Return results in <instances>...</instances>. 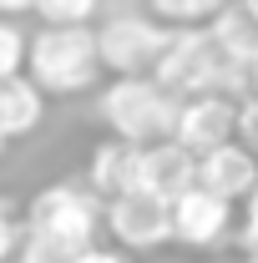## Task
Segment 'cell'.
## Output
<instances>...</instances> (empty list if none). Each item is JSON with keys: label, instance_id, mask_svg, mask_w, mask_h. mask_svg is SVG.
Instances as JSON below:
<instances>
[{"label": "cell", "instance_id": "obj_1", "mask_svg": "<svg viewBox=\"0 0 258 263\" xmlns=\"http://www.w3.org/2000/svg\"><path fill=\"white\" fill-rule=\"evenodd\" d=\"M101 223H106V202L86 182H51L26 202V233L71 253V258L97 248Z\"/></svg>", "mask_w": 258, "mask_h": 263}, {"label": "cell", "instance_id": "obj_2", "mask_svg": "<svg viewBox=\"0 0 258 263\" xmlns=\"http://www.w3.org/2000/svg\"><path fill=\"white\" fill-rule=\"evenodd\" d=\"M26 76L46 97H76L91 91L101 76V51H97V26H41L31 35V61Z\"/></svg>", "mask_w": 258, "mask_h": 263}, {"label": "cell", "instance_id": "obj_3", "mask_svg": "<svg viewBox=\"0 0 258 263\" xmlns=\"http://www.w3.org/2000/svg\"><path fill=\"white\" fill-rule=\"evenodd\" d=\"M177 117H182V101L162 91L152 76H117L112 86H101V122L122 142L162 147L177 137Z\"/></svg>", "mask_w": 258, "mask_h": 263}, {"label": "cell", "instance_id": "obj_4", "mask_svg": "<svg viewBox=\"0 0 258 263\" xmlns=\"http://www.w3.org/2000/svg\"><path fill=\"white\" fill-rule=\"evenodd\" d=\"M172 31L162 26L157 15L147 10H122V15H106L97 26V51H101V71L112 76H152L167 51Z\"/></svg>", "mask_w": 258, "mask_h": 263}, {"label": "cell", "instance_id": "obj_5", "mask_svg": "<svg viewBox=\"0 0 258 263\" xmlns=\"http://www.w3.org/2000/svg\"><path fill=\"white\" fill-rule=\"evenodd\" d=\"M162 91H172L177 101H193V97H218V81H223V56L213 46L208 26L197 31H172L167 51H162L157 71H152Z\"/></svg>", "mask_w": 258, "mask_h": 263}, {"label": "cell", "instance_id": "obj_6", "mask_svg": "<svg viewBox=\"0 0 258 263\" xmlns=\"http://www.w3.org/2000/svg\"><path fill=\"white\" fill-rule=\"evenodd\" d=\"M106 233L117 238V248L127 253H157L167 243H177L172 228V202L157 193H132L106 202Z\"/></svg>", "mask_w": 258, "mask_h": 263}, {"label": "cell", "instance_id": "obj_7", "mask_svg": "<svg viewBox=\"0 0 258 263\" xmlns=\"http://www.w3.org/2000/svg\"><path fill=\"white\" fill-rule=\"evenodd\" d=\"M86 187H91L101 202L147 193V147L122 142V137L97 142V147H91V162H86Z\"/></svg>", "mask_w": 258, "mask_h": 263}, {"label": "cell", "instance_id": "obj_8", "mask_svg": "<svg viewBox=\"0 0 258 263\" xmlns=\"http://www.w3.org/2000/svg\"><path fill=\"white\" fill-rule=\"evenodd\" d=\"M182 152L208 157L228 142H238V101L228 97H193L182 101V117H177V137H172Z\"/></svg>", "mask_w": 258, "mask_h": 263}, {"label": "cell", "instance_id": "obj_9", "mask_svg": "<svg viewBox=\"0 0 258 263\" xmlns=\"http://www.w3.org/2000/svg\"><path fill=\"white\" fill-rule=\"evenodd\" d=\"M172 228H177L182 248H218L228 238V228H233V202L193 187V193H182L172 202Z\"/></svg>", "mask_w": 258, "mask_h": 263}, {"label": "cell", "instance_id": "obj_10", "mask_svg": "<svg viewBox=\"0 0 258 263\" xmlns=\"http://www.w3.org/2000/svg\"><path fill=\"white\" fill-rule=\"evenodd\" d=\"M197 187L213 197H223V202H248V193L258 187V157L243 147V142H228L218 152H208V157H197Z\"/></svg>", "mask_w": 258, "mask_h": 263}, {"label": "cell", "instance_id": "obj_11", "mask_svg": "<svg viewBox=\"0 0 258 263\" xmlns=\"http://www.w3.org/2000/svg\"><path fill=\"white\" fill-rule=\"evenodd\" d=\"M41 122H46V91L35 86L31 76L0 81V137H5V142L31 137Z\"/></svg>", "mask_w": 258, "mask_h": 263}, {"label": "cell", "instance_id": "obj_12", "mask_svg": "<svg viewBox=\"0 0 258 263\" xmlns=\"http://www.w3.org/2000/svg\"><path fill=\"white\" fill-rule=\"evenodd\" d=\"M197 187V157L182 152L177 142H162V147H147V193L177 202L182 193Z\"/></svg>", "mask_w": 258, "mask_h": 263}, {"label": "cell", "instance_id": "obj_13", "mask_svg": "<svg viewBox=\"0 0 258 263\" xmlns=\"http://www.w3.org/2000/svg\"><path fill=\"white\" fill-rule=\"evenodd\" d=\"M147 10L167 31H197V26H213L223 15L228 0H147Z\"/></svg>", "mask_w": 258, "mask_h": 263}, {"label": "cell", "instance_id": "obj_14", "mask_svg": "<svg viewBox=\"0 0 258 263\" xmlns=\"http://www.w3.org/2000/svg\"><path fill=\"white\" fill-rule=\"evenodd\" d=\"M31 61V35L15 21H0V81H15Z\"/></svg>", "mask_w": 258, "mask_h": 263}, {"label": "cell", "instance_id": "obj_15", "mask_svg": "<svg viewBox=\"0 0 258 263\" xmlns=\"http://www.w3.org/2000/svg\"><path fill=\"white\" fill-rule=\"evenodd\" d=\"M101 0H35V15L46 26H91Z\"/></svg>", "mask_w": 258, "mask_h": 263}, {"label": "cell", "instance_id": "obj_16", "mask_svg": "<svg viewBox=\"0 0 258 263\" xmlns=\"http://www.w3.org/2000/svg\"><path fill=\"white\" fill-rule=\"evenodd\" d=\"M21 238H26V223H15V208L0 213V263L21 258Z\"/></svg>", "mask_w": 258, "mask_h": 263}, {"label": "cell", "instance_id": "obj_17", "mask_svg": "<svg viewBox=\"0 0 258 263\" xmlns=\"http://www.w3.org/2000/svg\"><path fill=\"white\" fill-rule=\"evenodd\" d=\"M238 243H243V258H258V187L243 202V228H238Z\"/></svg>", "mask_w": 258, "mask_h": 263}, {"label": "cell", "instance_id": "obj_18", "mask_svg": "<svg viewBox=\"0 0 258 263\" xmlns=\"http://www.w3.org/2000/svg\"><path fill=\"white\" fill-rule=\"evenodd\" d=\"M238 142H243V147L258 157V97L238 101Z\"/></svg>", "mask_w": 258, "mask_h": 263}, {"label": "cell", "instance_id": "obj_19", "mask_svg": "<svg viewBox=\"0 0 258 263\" xmlns=\"http://www.w3.org/2000/svg\"><path fill=\"white\" fill-rule=\"evenodd\" d=\"M76 263H127V253H112V248H101V243H97L91 253H81Z\"/></svg>", "mask_w": 258, "mask_h": 263}, {"label": "cell", "instance_id": "obj_20", "mask_svg": "<svg viewBox=\"0 0 258 263\" xmlns=\"http://www.w3.org/2000/svg\"><path fill=\"white\" fill-rule=\"evenodd\" d=\"M21 10H35V0H0V21H10Z\"/></svg>", "mask_w": 258, "mask_h": 263}, {"label": "cell", "instance_id": "obj_21", "mask_svg": "<svg viewBox=\"0 0 258 263\" xmlns=\"http://www.w3.org/2000/svg\"><path fill=\"white\" fill-rule=\"evenodd\" d=\"M243 10H248V21L258 26V0H243Z\"/></svg>", "mask_w": 258, "mask_h": 263}, {"label": "cell", "instance_id": "obj_22", "mask_svg": "<svg viewBox=\"0 0 258 263\" xmlns=\"http://www.w3.org/2000/svg\"><path fill=\"white\" fill-rule=\"evenodd\" d=\"M253 97H258V56H253Z\"/></svg>", "mask_w": 258, "mask_h": 263}, {"label": "cell", "instance_id": "obj_23", "mask_svg": "<svg viewBox=\"0 0 258 263\" xmlns=\"http://www.w3.org/2000/svg\"><path fill=\"white\" fill-rule=\"evenodd\" d=\"M5 147H10V142H5V137H0V157H5Z\"/></svg>", "mask_w": 258, "mask_h": 263}, {"label": "cell", "instance_id": "obj_24", "mask_svg": "<svg viewBox=\"0 0 258 263\" xmlns=\"http://www.w3.org/2000/svg\"><path fill=\"white\" fill-rule=\"evenodd\" d=\"M243 263H258V258H243Z\"/></svg>", "mask_w": 258, "mask_h": 263}]
</instances>
